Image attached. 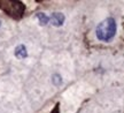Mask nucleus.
<instances>
[{"label": "nucleus", "mask_w": 124, "mask_h": 113, "mask_svg": "<svg viewBox=\"0 0 124 113\" xmlns=\"http://www.w3.org/2000/svg\"><path fill=\"white\" fill-rule=\"evenodd\" d=\"M52 113H59V107H58V106L55 107V110H54V111H53Z\"/></svg>", "instance_id": "7"}, {"label": "nucleus", "mask_w": 124, "mask_h": 113, "mask_svg": "<svg viewBox=\"0 0 124 113\" xmlns=\"http://www.w3.org/2000/svg\"><path fill=\"white\" fill-rule=\"evenodd\" d=\"M95 32H97L98 39L103 41V42H109L113 37L115 36V32H116L115 20L111 17H108L106 20H103L102 22L99 23Z\"/></svg>", "instance_id": "1"}, {"label": "nucleus", "mask_w": 124, "mask_h": 113, "mask_svg": "<svg viewBox=\"0 0 124 113\" xmlns=\"http://www.w3.org/2000/svg\"><path fill=\"white\" fill-rule=\"evenodd\" d=\"M51 21L53 23V26L55 27H59V26H61L63 21H64V16H63V14L61 13H54L52 16H51Z\"/></svg>", "instance_id": "3"}, {"label": "nucleus", "mask_w": 124, "mask_h": 113, "mask_svg": "<svg viewBox=\"0 0 124 113\" xmlns=\"http://www.w3.org/2000/svg\"><path fill=\"white\" fill-rule=\"evenodd\" d=\"M0 24H1V22H0Z\"/></svg>", "instance_id": "8"}, {"label": "nucleus", "mask_w": 124, "mask_h": 113, "mask_svg": "<svg viewBox=\"0 0 124 113\" xmlns=\"http://www.w3.org/2000/svg\"><path fill=\"white\" fill-rule=\"evenodd\" d=\"M15 55L17 57L18 59H23L25 58L28 55L27 53V49H25V46L24 45H18L16 49H15Z\"/></svg>", "instance_id": "4"}, {"label": "nucleus", "mask_w": 124, "mask_h": 113, "mask_svg": "<svg viewBox=\"0 0 124 113\" xmlns=\"http://www.w3.org/2000/svg\"><path fill=\"white\" fill-rule=\"evenodd\" d=\"M0 8L15 18H20L24 13V5L20 1H0Z\"/></svg>", "instance_id": "2"}, {"label": "nucleus", "mask_w": 124, "mask_h": 113, "mask_svg": "<svg viewBox=\"0 0 124 113\" xmlns=\"http://www.w3.org/2000/svg\"><path fill=\"white\" fill-rule=\"evenodd\" d=\"M37 17H38V20H39V22L41 26H45V24H47V22H48L49 18L45 15L44 13H38L37 14Z\"/></svg>", "instance_id": "5"}, {"label": "nucleus", "mask_w": 124, "mask_h": 113, "mask_svg": "<svg viewBox=\"0 0 124 113\" xmlns=\"http://www.w3.org/2000/svg\"><path fill=\"white\" fill-rule=\"evenodd\" d=\"M53 82H54V84L59 86V84L62 82V80H61V77L59 76V75H56V74H55V75L53 76Z\"/></svg>", "instance_id": "6"}]
</instances>
